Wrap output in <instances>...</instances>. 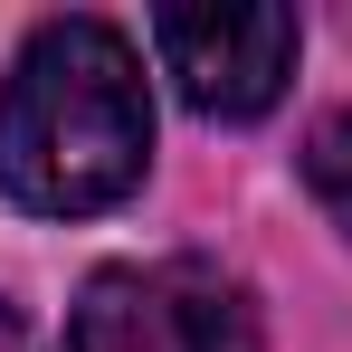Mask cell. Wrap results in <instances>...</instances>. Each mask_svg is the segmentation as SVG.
Here are the masks:
<instances>
[{
  "instance_id": "1",
  "label": "cell",
  "mask_w": 352,
  "mask_h": 352,
  "mask_svg": "<svg viewBox=\"0 0 352 352\" xmlns=\"http://www.w3.org/2000/svg\"><path fill=\"white\" fill-rule=\"evenodd\" d=\"M153 172V86L115 19H38L0 76V200L29 219H96Z\"/></svg>"
},
{
  "instance_id": "2",
  "label": "cell",
  "mask_w": 352,
  "mask_h": 352,
  "mask_svg": "<svg viewBox=\"0 0 352 352\" xmlns=\"http://www.w3.org/2000/svg\"><path fill=\"white\" fill-rule=\"evenodd\" d=\"M67 352H267V333L219 257H124L76 286Z\"/></svg>"
},
{
  "instance_id": "3",
  "label": "cell",
  "mask_w": 352,
  "mask_h": 352,
  "mask_svg": "<svg viewBox=\"0 0 352 352\" xmlns=\"http://www.w3.org/2000/svg\"><path fill=\"white\" fill-rule=\"evenodd\" d=\"M295 48H305V19L276 0H248V10H153V58L181 86L190 115L248 124L286 96Z\"/></svg>"
},
{
  "instance_id": "4",
  "label": "cell",
  "mask_w": 352,
  "mask_h": 352,
  "mask_svg": "<svg viewBox=\"0 0 352 352\" xmlns=\"http://www.w3.org/2000/svg\"><path fill=\"white\" fill-rule=\"evenodd\" d=\"M305 190L324 200V219L352 238V115H324L305 133Z\"/></svg>"
},
{
  "instance_id": "5",
  "label": "cell",
  "mask_w": 352,
  "mask_h": 352,
  "mask_svg": "<svg viewBox=\"0 0 352 352\" xmlns=\"http://www.w3.org/2000/svg\"><path fill=\"white\" fill-rule=\"evenodd\" d=\"M0 352H48V343H38V324H29L10 295H0Z\"/></svg>"
}]
</instances>
